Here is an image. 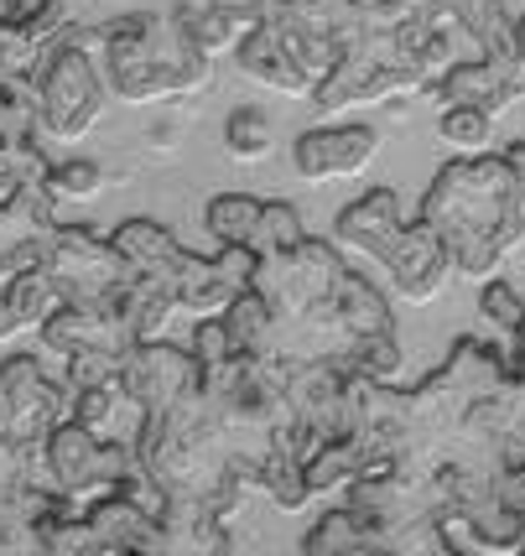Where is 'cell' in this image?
Here are the masks:
<instances>
[{"label":"cell","instance_id":"cell-1","mask_svg":"<svg viewBox=\"0 0 525 556\" xmlns=\"http://www.w3.org/2000/svg\"><path fill=\"white\" fill-rule=\"evenodd\" d=\"M416 218L448 244L458 276L484 281L525 240V172L510 167L504 151L453 156L437 167Z\"/></svg>","mask_w":525,"mask_h":556},{"label":"cell","instance_id":"cell-2","mask_svg":"<svg viewBox=\"0 0 525 556\" xmlns=\"http://www.w3.org/2000/svg\"><path fill=\"white\" fill-rule=\"evenodd\" d=\"M99 63L120 104L203 99L214 84V52L198 48L188 22L172 11H115L99 22Z\"/></svg>","mask_w":525,"mask_h":556},{"label":"cell","instance_id":"cell-3","mask_svg":"<svg viewBox=\"0 0 525 556\" xmlns=\"http://www.w3.org/2000/svg\"><path fill=\"white\" fill-rule=\"evenodd\" d=\"M416 94H432V84L401 58L390 26H385V31L338 37L334 68L323 73V84L312 89L308 104H317L323 121H334V115L359 110V104H396V99H416Z\"/></svg>","mask_w":525,"mask_h":556},{"label":"cell","instance_id":"cell-4","mask_svg":"<svg viewBox=\"0 0 525 556\" xmlns=\"http://www.w3.org/2000/svg\"><path fill=\"white\" fill-rule=\"evenodd\" d=\"M110 78L89 48L58 42L32 89V125L42 141H84L110 110Z\"/></svg>","mask_w":525,"mask_h":556},{"label":"cell","instance_id":"cell-5","mask_svg":"<svg viewBox=\"0 0 525 556\" xmlns=\"http://www.w3.org/2000/svg\"><path fill=\"white\" fill-rule=\"evenodd\" d=\"M42 349L63 364L58 375L68 380V390L78 395L84 386H99V380H115L130 349H136V333L120 313L115 302L110 307H78V302H63L58 313L42 323Z\"/></svg>","mask_w":525,"mask_h":556},{"label":"cell","instance_id":"cell-6","mask_svg":"<svg viewBox=\"0 0 525 556\" xmlns=\"http://www.w3.org/2000/svg\"><path fill=\"white\" fill-rule=\"evenodd\" d=\"M73 416V390L63 375H52L42 354H11L0 364V437L26 453L42 447Z\"/></svg>","mask_w":525,"mask_h":556},{"label":"cell","instance_id":"cell-7","mask_svg":"<svg viewBox=\"0 0 525 556\" xmlns=\"http://www.w3.org/2000/svg\"><path fill=\"white\" fill-rule=\"evenodd\" d=\"M48 458H52V473H58V489L68 500H78V505H89L99 494L120 489L141 468L136 442H125V437H95L89 427H78L73 416L48 437Z\"/></svg>","mask_w":525,"mask_h":556},{"label":"cell","instance_id":"cell-8","mask_svg":"<svg viewBox=\"0 0 525 556\" xmlns=\"http://www.w3.org/2000/svg\"><path fill=\"white\" fill-rule=\"evenodd\" d=\"M42 266L58 281L63 302H78V307H110V302H120V291L130 287V266L115 250V240H99L84 224H63L52 235V250Z\"/></svg>","mask_w":525,"mask_h":556},{"label":"cell","instance_id":"cell-9","mask_svg":"<svg viewBox=\"0 0 525 556\" xmlns=\"http://www.w3.org/2000/svg\"><path fill=\"white\" fill-rule=\"evenodd\" d=\"M58 203L63 198L52 193L48 177H26L16 193L0 198V287L48 261L52 235L63 229L58 224Z\"/></svg>","mask_w":525,"mask_h":556},{"label":"cell","instance_id":"cell-10","mask_svg":"<svg viewBox=\"0 0 525 556\" xmlns=\"http://www.w3.org/2000/svg\"><path fill=\"white\" fill-rule=\"evenodd\" d=\"M343 380H349V369L338 359H291L287 406H291V447L302 453V463L343 427Z\"/></svg>","mask_w":525,"mask_h":556},{"label":"cell","instance_id":"cell-11","mask_svg":"<svg viewBox=\"0 0 525 556\" xmlns=\"http://www.w3.org/2000/svg\"><path fill=\"white\" fill-rule=\"evenodd\" d=\"M198 380H203V369L192 359V349L167 339L136 343L125 369H120V386L130 390V401L141 406V416H167Z\"/></svg>","mask_w":525,"mask_h":556},{"label":"cell","instance_id":"cell-12","mask_svg":"<svg viewBox=\"0 0 525 556\" xmlns=\"http://www.w3.org/2000/svg\"><path fill=\"white\" fill-rule=\"evenodd\" d=\"M380 156V130L359 121H328L312 125L291 141V167L302 172L308 182H343V177H359L370 172V162Z\"/></svg>","mask_w":525,"mask_h":556},{"label":"cell","instance_id":"cell-13","mask_svg":"<svg viewBox=\"0 0 525 556\" xmlns=\"http://www.w3.org/2000/svg\"><path fill=\"white\" fill-rule=\"evenodd\" d=\"M385 276H390V287H396V296L401 302H411V307H422V302H432V296H442L448 291V281H453V255H448V244L432 235V224H407L401 235H396V244H390V255H385Z\"/></svg>","mask_w":525,"mask_h":556},{"label":"cell","instance_id":"cell-14","mask_svg":"<svg viewBox=\"0 0 525 556\" xmlns=\"http://www.w3.org/2000/svg\"><path fill=\"white\" fill-rule=\"evenodd\" d=\"M401 229H407L401 193H396V188H370L359 203H349V208L334 218V244L343 255H354V261L385 266V255H390V244H396Z\"/></svg>","mask_w":525,"mask_h":556},{"label":"cell","instance_id":"cell-15","mask_svg":"<svg viewBox=\"0 0 525 556\" xmlns=\"http://www.w3.org/2000/svg\"><path fill=\"white\" fill-rule=\"evenodd\" d=\"M235 68L245 73L250 84H261V89L287 94V99H312V89H317V78L297 63V52L287 48V37L265 22V16L250 26V37L235 48Z\"/></svg>","mask_w":525,"mask_h":556},{"label":"cell","instance_id":"cell-16","mask_svg":"<svg viewBox=\"0 0 525 556\" xmlns=\"http://www.w3.org/2000/svg\"><path fill=\"white\" fill-rule=\"evenodd\" d=\"M437 99H448V104H478L489 115H504L510 104H525V73L474 52V58H458L453 68L442 73Z\"/></svg>","mask_w":525,"mask_h":556},{"label":"cell","instance_id":"cell-17","mask_svg":"<svg viewBox=\"0 0 525 556\" xmlns=\"http://www.w3.org/2000/svg\"><path fill=\"white\" fill-rule=\"evenodd\" d=\"M89 515V526H95V541L99 552H167V535H162V520L157 515H146L130 494H99L84 505Z\"/></svg>","mask_w":525,"mask_h":556},{"label":"cell","instance_id":"cell-18","mask_svg":"<svg viewBox=\"0 0 525 556\" xmlns=\"http://www.w3.org/2000/svg\"><path fill=\"white\" fill-rule=\"evenodd\" d=\"M52 42L37 31L32 22H16V16H0V94L5 104H22L32 110V89L48 68Z\"/></svg>","mask_w":525,"mask_h":556},{"label":"cell","instance_id":"cell-19","mask_svg":"<svg viewBox=\"0 0 525 556\" xmlns=\"http://www.w3.org/2000/svg\"><path fill=\"white\" fill-rule=\"evenodd\" d=\"M334 313H338V328L343 339L359 343V339H375V333H396V307L380 296V287L370 276H359L354 266L343 270V281L334 291Z\"/></svg>","mask_w":525,"mask_h":556},{"label":"cell","instance_id":"cell-20","mask_svg":"<svg viewBox=\"0 0 525 556\" xmlns=\"http://www.w3.org/2000/svg\"><path fill=\"white\" fill-rule=\"evenodd\" d=\"M73 421L78 427H89L95 437H125V442H136L141 432V406L130 401V390L115 380H99V386H84L73 395Z\"/></svg>","mask_w":525,"mask_h":556},{"label":"cell","instance_id":"cell-21","mask_svg":"<svg viewBox=\"0 0 525 556\" xmlns=\"http://www.w3.org/2000/svg\"><path fill=\"white\" fill-rule=\"evenodd\" d=\"M0 296H5L11 339H22V333H42V323L63 307V291H58V281L48 276V266L22 270L16 281H5V287H0Z\"/></svg>","mask_w":525,"mask_h":556},{"label":"cell","instance_id":"cell-22","mask_svg":"<svg viewBox=\"0 0 525 556\" xmlns=\"http://www.w3.org/2000/svg\"><path fill=\"white\" fill-rule=\"evenodd\" d=\"M177 16L188 22V31L198 37V48L214 52V58L235 52L239 42L250 37V26L261 22L255 11H235V5H224V0H183Z\"/></svg>","mask_w":525,"mask_h":556},{"label":"cell","instance_id":"cell-23","mask_svg":"<svg viewBox=\"0 0 525 556\" xmlns=\"http://www.w3.org/2000/svg\"><path fill=\"white\" fill-rule=\"evenodd\" d=\"M308 484H312V494H334V489H349L370 468V453L359 447V437H349V432H334L317 453H312L308 463Z\"/></svg>","mask_w":525,"mask_h":556},{"label":"cell","instance_id":"cell-24","mask_svg":"<svg viewBox=\"0 0 525 556\" xmlns=\"http://www.w3.org/2000/svg\"><path fill=\"white\" fill-rule=\"evenodd\" d=\"M255 494L276 500V509H302L312 500L308 468H302V458L291 453L287 442H276L261 458V468H255Z\"/></svg>","mask_w":525,"mask_h":556},{"label":"cell","instance_id":"cell-25","mask_svg":"<svg viewBox=\"0 0 525 556\" xmlns=\"http://www.w3.org/2000/svg\"><path fill=\"white\" fill-rule=\"evenodd\" d=\"M224 323H229V339H235L239 354H271L276 349V313L250 287L224 307Z\"/></svg>","mask_w":525,"mask_h":556},{"label":"cell","instance_id":"cell-26","mask_svg":"<svg viewBox=\"0 0 525 556\" xmlns=\"http://www.w3.org/2000/svg\"><path fill=\"white\" fill-rule=\"evenodd\" d=\"M302 552L308 556H354V552H375L370 531L359 526V515L349 505L317 515V526L302 535Z\"/></svg>","mask_w":525,"mask_h":556},{"label":"cell","instance_id":"cell-27","mask_svg":"<svg viewBox=\"0 0 525 556\" xmlns=\"http://www.w3.org/2000/svg\"><path fill=\"white\" fill-rule=\"evenodd\" d=\"M261 198L250 193H218L209 198V208H203V229L214 235L218 244H250L255 240V224H261Z\"/></svg>","mask_w":525,"mask_h":556},{"label":"cell","instance_id":"cell-28","mask_svg":"<svg viewBox=\"0 0 525 556\" xmlns=\"http://www.w3.org/2000/svg\"><path fill=\"white\" fill-rule=\"evenodd\" d=\"M271 146H276V125L261 104H239L224 121V151L235 162H261V156H271Z\"/></svg>","mask_w":525,"mask_h":556},{"label":"cell","instance_id":"cell-29","mask_svg":"<svg viewBox=\"0 0 525 556\" xmlns=\"http://www.w3.org/2000/svg\"><path fill=\"white\" fill-rule=\"evenodd\" d=\"M437 136L453 146L458 156L489 151V141H495V115L478 110V104H448V110L437 115Z\"/></svg>","mask_w":525,"mask_h":556},{"label":"cell","instance_id":"cell-30","mask_svg":"<svg viewBox=\"0 0 525 556\" xmlns=\"http://www.w3.org/2000/svg\"><path fill=\"white\" fill-rule=\"evenodd\" d=\"M302 240H308V224H302V214H297V203L271 198V203L261 208V224H255L250 250H255V255H282V250H297Z\"/></svg>","mask_w":525,"mask_h":556},{"label":"cell","instance_id":"cell-31","mask_svg":"<svg viewBox=\"0 0 525 556\" xmlns=\"http://www.w3.org/2000/svg\"><path fill=\"white\" fill-rule=\"evenodd\" d=\"M343 369H359V375H370V380H401V333H375V339H359L349 343V354H343Z\"/></svg>","mask_w":525,"mask_h":556},{"label":"cell","instance_id":"cell-32","mask_svg":"<svg viewBox=\"0 0 525 556\" xmlns=\"http://www.w3.org/2000/svg\"><path fill=\"white\" fill-rule=\"evenodd\" d=\"M52 193L63 198V203H89L110 188V172L89 162V156H68V162H52Z\"/></svg>","mask_w":525,"mask_h":556},{"label":"cell","instance_id":"cell-33","mask_svg":"<svg viewBox=\"0 0 525 556\" xmlns=\"http://www.w3.org/2000/svg\"><path fill=\"white\" fill-rule=\"evenodd\" d=\"M203 115V104L198 99H167V104H157V115H151V125L141 130L146 146H157V151H172V146L188 136V125Z\"/></svg>","mask_w":525,"mask_h":556},{"label":"cell","instance_id":"cell-34","mask_svg":"<svg viewBox=\"0 0 525 556\" xmlns=\"http://www.w3.org/2000/svg\"><path fill=\"white\" fill-rule=\"evenodd\" d=\"M478 313L489 317L500 333H515L525 323V296L510 281H500V276H484L478 281Z\"/></svg>","mask_w":525,"mask_h":556},{"label":"cell","instance_id":"cell-35","mask_svg":"<svg viewBox=\"0 0 525 556\" xmlns=\"http://www.w3.org/2000/svg\"><path fill=\"white\" fill-rule=\"evenodd\" d=\"M188 349H192V359H198V369H218L224 359H235V354H239L235 339H229V323H224V313L198 317V323H192Z\"/></svg>","mask_w":525,"mask_h":556},{"label":"cell","instance_id":"cell-36","mask_svg":"<svg viewBox=\"0 0 525 556\" xmlns=\"http://www.w3.org/2000/svg\"><path fill=\"white\" fill-rule=\"evenodd\" d=\"M489 494H495L504 509L525 515V458H504L500 468H495V479H489Z\"/></svg>","mask_w":525,"mask_h":556},{"label":"cell","instance_id":"cell-37","mask_svg":"<svg viewBox=\"0 0 525 556\" xmlns=\"http://www.w3.org/2000/svg\"><path fill=\"white\" fill-rule=\"evenodd\" d=\"M52 0H0V16H16V22H37Z\"/></svg>","mask_w":525,"mask_h":556},{"label":"cell","instance_id":"cell-38","mask_svg":"<svg viewBox=\"0 0 525 556\" xmlns=\"http://www.w3.org/2000/svg\"><path fill=\"white\" fill-rule=\"evenodd\" d=\"M504 156H510V167H515V172H525V141H510V151H504Z\"/></svg>","mask_w":525,"mask_h":556},{"label":"cell","instance_id":"cell-39","mask_svg":"<svg viewBox=\"0 0 525 556\" xmlns=\"http://www.w3.org/2000/svg\"><path fill=\"white\" fill-rule=\"evenodd\" d=\"M0 343H11V323H5V296H0Z\"/></svg>","mask_w":525,"mask_h":556},{"label":"cell","instance_id":"cell-40","mask_svg":"<svg viewBox=\"0 0 525 556\" xmlns=\"http://www.w3.org/2000/svg\"><path fill=\"white\" fill-rule=\"evenodd\" d=\"M521 48H525V16H521Z\"/></svg>","mask_w":525,"mask_h":556},{"label":"cell","instance_id":"cell-41","mask_svg":"<svg viewBox=\"0 0 525 556\" xmlns=\"http://www.w3.org/2000/svg\"><path fill=\"white\" fill-rule=\"evenodd\" d=\"M427 5H448V0H427Z\"/></svg>","mask_w":525,"mask_h":556}]
</instances>
